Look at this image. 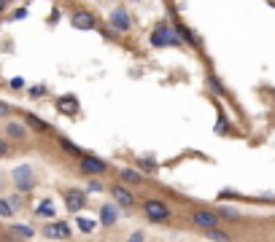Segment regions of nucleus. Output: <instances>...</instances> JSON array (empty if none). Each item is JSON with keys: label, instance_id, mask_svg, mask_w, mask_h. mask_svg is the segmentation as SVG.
Wrapping results in <instances>:
<instances>
[{"label": "nucleus", "instance_id": "obj_1", "mask_svg": "<svg viewBox=\"0 0 275 242\" xmlns=\"http://www.w3.org/2000/svg\"><path fill=\"white\" fill-rule=\"evenodd\" d=\"M189 221H192V224L197 226V229H202V231H208V229H219V226H221V215L213 213V210H205V207L192 210V213H189Z\"/></svg>", "mask_w": 275, "mask_h": 242}, {"label": "nucleus", "instance_id": "obj_2", "mask_svg": "<svg viewBox=\"0 0 275 242\" xmlns=\"http://www.w3.org/2000/svg\"><path fill=\"white\" fill-rule=\"evenodd\" d=\"M143 213H146V218L154 221V224H165V221H170V207L165 205L162 199H146L143 202Z\"/></svg>", "mask_w": 275, "mask_h": 242}, {"label": "nucleus", "instance_id": "obj_3", "mask_svg": "<svg viewBox=\"0 0 275 242\" xmlns=\"http://www.w3.org/2000/svg\"><path fill=\"white\" fill-rule=\"evenodd\" d=\"M11 180H14V186H17L22 194H27V191L36 189V175H33L30 164H19V167L11 173Z\"/></svg>", "mask_w": 275, "mask_h": 242}, {"label": "nucleus", "instance_id": "obj_4", "mask_svg": "<svg viewBox=\"0 0 275 242\" xmlns=\"http://www.w3.org/2000/svg\"><path fill=\"white\" fill-rule=\"evenodd\" d=\"M111 196H113V202H116L119 207H135V194L129 189H124V183H119V186H111Z\"/></svg>", "mask_w": 275, "mask_h": 242}, {"label": "nucleus", "instance_id": "obj_5", "mask_svg": "<svg viewBox=\"0 0 275 242\" xmlns=\"http://www.w3.org/2000/svg\"><path fill=\"white\" fill-rule=\"evenodd\" d=\"M106 170H108V164L103 159H97V156H87V154L81 156V173H87V175H103Z\"/></svg>", "mask_w": 275, "mask_h": 242}, {"label": "nucleus", "instance_id": "obj_6", "mask_svg": "<svg viewBox=\"0 0 275 242\" xmlns=\"http://www.w3.org/2000/svg\"><path fill=\"white\" fill-rule=\"evenodd\" d=\"M43 234L52 237V240H68V237H71V229H68L65 221H52V224L43 226Z\"/></svg>", "mask_w": 275, "mask_h": 242}, {"label": "nucleus", "instance_id": "obj_7", "mask_svg": "<svg viewBox=\"0 0 275 242\" xmlns=\"http://www.w3.org/2000/svg\"><path fill=\"white\" fill-rule=\"evenodd\" d=\"M151 43L154 46H165V43H176V46H181V38L170 33V27H159V30H154Z\"/></svg>", "mask_w": 275, "mask_h": 242}, {"label": "nucleus", "instance_id": "obj_8", "mask_svg": "<svg viewBox=\"0 0 275 242\" xmlns=\"http://www.w3.org/2000/svg\"><path fill=\"white\" fill-rule=\"evenodd\" d=\"M111 24L119 30V33H127V30L132 27V19H129L127 8H113V14H111Z\"/></svg>", "mask_w": 275, "mask_h": 242}, {"label": "nucleus", "instance_id": "obj_9", "mask_svg": "<svg viewBox=\"0 0 275 242\" xmlns=\"http://www.w3.org/2000/svg\"><path fill=\"white\" fill-rule=\"evenodd\" d=\"M65 205H68V210H73V213H78V210L87 205V194L78 189H71L68 194H65Z\"/></svg>", "mask_w": 275, "mask_h": 242}, {"label": "nucleus", "instance_id": "obj_10", "mask_svg": "<svg viewBox=\"0 0 275 242\" xmlns=\"http://www.w3.org/2000/svg\"><path fill=\"white\" fill-rule=\"evenodd\" d=\"M71 24L73 27H78V30H92L94 24H97V19H94L89 11H76L71 17Z\"/></svg>", "mask_w": 275, "mask_h": 242}, {"label": "nucleus", "instance_id": "obj_11", "mask_svg": "<svg viewBox=\"0 0 275 242\" xmlns=\"http://www.w3.org/2000/svg\"><path fill=\"white\" fill-rule=\"evenodd\" d=\"M119 178H122V183L124 186H141L143 180V173H138V170H132V167H122L119 170Z\"/></svg>", "mask_w": 275, "mask_h": 242}, {"label": "nucleus", "instance_id": "obj_12", "mask_svg": "<svg viewBox=\"0 0 275 242\" xmlns=\"http://www.w3.org/2000/svg\"><path fill=\"white\" fill-rule=\"evenodd\" d=\"M57 110L65 113V116H76L78 113V100L71 97V94H68V97H59L57 100Z\"/></svg>", "mask_w": 275, "mask_h": 242}, {"label": "nucleus", "instance_id": "obj_13", "mask_svg": "<svg viewBox=\"0 0 275 242\" xmlns=\"http://www.w3.org/2000/svg\"><path fill=\"white\" fill-rule=\"evenodd\" d=\"M6 135L14 140H27V127L24 124H19V121H8L6 124Z\"/></svg>", "mask_w": 275, "mask_h": 242}, {"label": "nucleus", "instance_id": "obj_14", "mask_svg": "<svg viewBox=\"0 0 275 242\" xmlns=\"http://www.w3.org/2000/svg\"><path fill=\"white\" fill-rule=\"evenodd\" d=\"M100 224L103 226L116 224V207H113V205H103V207H100Z\"/></svg>", "mask_w": 275, "mask_h": 242}, {"label": "nucleus", "instance_id": "obj_15", "mask_svg": "<svg viewBox=\"0 0 275 242\" xmlns=\"http://www.w3.org/2000/svg\"><path fill=\"white\" fill-rule=\"evenodd\" d=\"M205 237H208L211 242H232V237H229L227 231H221V229H208Z\"/></svg>", "mask_w": 275, "mask_h": 242}, {"label": "nucleus", "instance_id": "obj_16", "mask_svg": "<svg viewBox=\"0 0 275 242\" xmlns=\"http://www.w3.org/2000/svg\"><path fill=\"white\" fill-rule=\"evenodd\" d=\"M11 231H14L17 237H24V240H30V237L36 234V231H33V226H19V224H14Z\"/></svg>", "mask_w": 275, "mask_h": 242}, {"label": "nucleus", "instance_id": "obj_17", "mask_svg": "<svg viewBox=\"0 0 275 242\" xmlns=\"http://www.w3.org/2000/svg\"><path fill=\"white\" fill-rule=\"evenodd\" d=\"M11 215H14V207H11V205H8V199H3V196H0V218H11Z\"/></svg>", "mask_w": 275, "mask_h": 242}, {"label": "nucleus", "instance_id": "obj_18", "mask_svg": "<svg viewBox=\"0 0 275 242\" xmlns=\"http://www.w3.org/2000/svg\"><path fill=\"white\" fill-rule=\"evenodd\" d=\"M27 124H30V127H36V129H41V132H46V129H49V124H46V121L36 119L33 113H27Z\"/></svg>", "mask_w": 275, "mask_h": 242}, {"label": "nucleus", "instance_id": "obj_19", "mask_svg": "<svg viewBox=\"0 0 275 242\" xmlns=\"http://www.w3.org/2000/svg\"><path fill=\"white\" fill-rule=\"evenodd\" d=\"M38 215H46V218H54V205H52V202H43V205H38Z\"/></svg>", "mask_w": 275, "mask_h": 242}, {"label": "nucleus", "instance_id": "obj_20", "mask_svg": "<svg viewBox=\"0 0 275 242\" xmlns=\"http://www.w3.org/2000/svg\"><path fill=\"white\" fill-rule=\"evenodd\" d=\"M8 205L14 207V213H17V210H22V205H24V202H22V194H11V196H8Z\"/></svg>", "mask_w": 275, "mask_h": 242}, {"label": "nucleus", "instance_id": "obj_21", "mask_svg": "<svg viewBox=\"0 0 275 242\" xmlns=\"http://www.w3.org/2000/svg\"><path fill=\"white\" fill-rule=\"evenodd\" d=\"M78 229H81V231H92L94 224H92L89 218H78Z\"/></svg>", "mask_w": 275, "mask_h": 242}, {"label": "nucleus", "instance_id": "obj_22", "mask_svg": "<svg viewBox=\"0 0 275 242\" xmlns=\"http://www.w3.org/2000/svg\"><path fill=\"white\" fill-rule=\"evenodd\" d=\"M141 167H143V170H148V173H154L157 161H154V159H146V156H143V159H141Z\"/></svg>", "mask_w": 275, "mask_h": 242}, {"label": "nucleus", "instance_id": "obj_23", "mask_svg": "<svg viewBox=\"0 0 275 242\" xmlns=\"http://www.w3.org/2000/svg\"><path fill=\"white\" fill-rule=\"evenodd\" d=\"M14 113V108L8 103H0V119H6V116H11Z\"/></svg>", "mask_w": 275, "mask_h": 242}, {"label": "nucleus", "instance_id": "obj_24", "mask_svg": "<svg viewBox=\"0 0 275 242\" xmlns=\"http://www.w3.org/2000/svg\"><path fill=\"white\" fill-rule=\"evenodd\" d=\"M219 215H221V218H238V213H235L232 207H221V213Z\"/></svg>", "mask_w": 275, "mask_h": 242}, {"label": "nucleus", "instance_id": "obj_25", "mask_svg": "<svg viewBox=\"0 0 275 242\" xmlns=\"http://www.w3.org/2000/svg\"><path fill=\"white\" fill-rule=\"evenodd\" d=\"M43 94H46V89L43 86H33L30 89V97H43Z\"/></svg>", "mask_w": 275, "mask_h": 242}, {"label": "nucleus", "instance_id": "obj_26", "mask_svg": "<svg viewBox=\"0 0 275 242\" xmlns=\"http://www.w3.org/2000/svg\"><path fill=\"white\" fill-rule=\"evenodd\" d=\"M127 242H143V231H132Z\"/></svg>", "mask_w": 275, "mask_h": 242}, {"label": "nucleus", "instance_id": "obj_27", "mask_svg": "<svg viewBox=\"0 0 275 242\" xmlns=\"http://www.w3.org/2000/svg\"><path fill=\"white\" fill-rule=\"evenodd\" d=\"M3 156H8V143L6 140H0V159H3Z\"/></svg>", "mask_w": 275, "mask_h": 242}, {"label": "nucleus", "instance_id": "obj_28", "mask_svg": "<svg viewBox=\"0 0 275 242\" xmlns=\"http://www.w3.org/2000/svg\"><path fill=\"white\" fill-rule=\"evenodd\" d=\"M11 86H14V89H22V86H24V81H22V78H14V81H11Z\"/></svg>", "mask_w": 275, "mask_h": 242}, {"label": "nucleus", "instance_id": "obj_29", "mask_svg": "<svg viewBox=\"0 0 275 242\" xmlns=\"http://www.w3.org/2000/svg\"><path fill=\"white\" fill-rule=\"evenodd\" d=\"M89 191H103V186H100L97 180H92V183H89Z\"/></svg>", "mask_w": 275, "mask_h": 242}, {"label": "nucleus", "instance_id": "obj_30", "mask_svg": "<svg viewBox=\"0 0 275 242\" xmlns=\"http://www.w3.org/2000/svg\"><path fill=\"white\" fill-rule=\"evenodd\" d=\"M3 242H19V240H17V234L11 231V234H6V237H3Z\"/></svg>", "mask_w": 275, "mask_h": 242}, {"label": "nucleus", "instance_id": "obj_31", "mask_svg": "<svg viewBox=\"0 0 275 242\" xmlns=\"http://www.w3.org/2000/svg\"><path fill=\"white\" fill-rule=\"evenodd\" d=\"M3 8H6V0H0V14H3Z\"/></svg>", "mask_w": 275, "mask_h": 242}, {"label": "nucleus", "instance_id": "obj_32", "mask_svg": "<svg viewBox=\"0 0 275 242\" xmlns=\"http://www.w3.org/2000/svg\"><path fill=\"white\" fill-rule=\"evenodd\" d=\"M0 189H3V178H0Z\"/></svg>", "mask_w": 275, "mask_h": 242}]
</instances>
